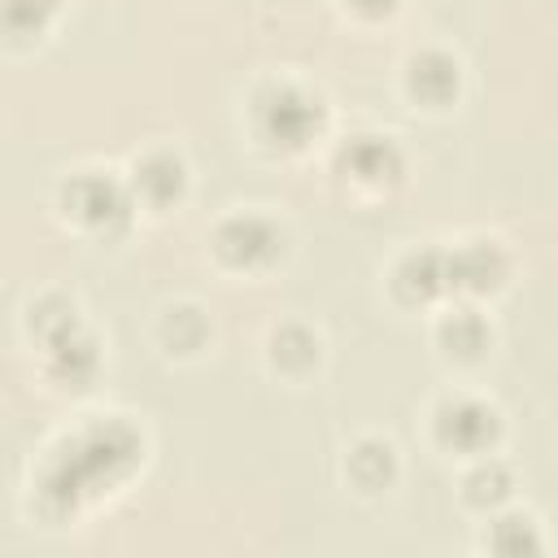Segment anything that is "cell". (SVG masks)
Listing matches in <instances>:
<instances>
[{"instance_id":"52a82bcc","label":"cell","mask_w":558,"mask_h":558,"mask_svg":"<svg viewBox=\"0 0 558 558\" xmlns=\"http://www.w3.org/2000/svg\"><path fill=\"white\" fill-rule=\"evenodd\" d=\"M445 283H449V262H445V253H432V248L405 253L392 270V288H397L401 301H427Z\"/></svg>"},{"instance_id":"30bf717a","label":"cell","mask_w":558,"mask_h":558,"mask_svg":"<svg viewBox=\"0 0 558 558\" xmlns=\"http://www.w3.org/2000/svg\"><path fill=\"white\" fill-rule=\"evenodd\" d=\"M135 192L153 205H166L183 192V161L170 157V153H148L140 166H135Z\"/></svg>"},{"instance_id":"5bb4252c","label":"cell","mask_w":558,"mask_h":558,"mask_svg":"<svg viewBox=\"0 0 558 558\" xmlns=\"http://www.w3.org/2000/svg\"><path fill=\"white\" fill-rule=\"evenodd\" d=\"M275 362L283 371H305L318 362V340L305 331V327H283L275 336Z\"/></svg>"},{"instance_id":"5b68a950","label":"cell","mask_w":558,"mask_h":558,"mask_svg":"<svg viewBox=\"0 0 558 558\" xmlns=\"http://www.w3.org/2000/svg\"><path fill=\"white\" fill-rule=\"evenodd\" d=\"M65 205L74 209V218H83L96 231H109V227H122L126 222V196L105 174H78L65 187Z\"/></svg>"},{"instance_id":"ba28073f","label":"cell","mask_w":558,"mask_h":558,"mask_svg":"<svg viewBox=\"0 0 558 558\" xmlns=\"http://www.w3.org/2000/svg\"><path fill=\"white\" fill-rule=\"evenodd\" d=\"M344 170L362 183H392L401 174V153L392 148V140L384 135H357L344 153H340Z\"/></svg>"},{"instance_id":"7c38bea8","label":"cell","mask_w":558,"mask_h":558,"mask_svg":"<svg viewBox=\"0 0 558 558\" xmlns=\"http://www.w3.org/2000/svg\"><path fill=\"white\" fill-rule=\"evenodd\" d=\"M484 340H488V327H484V318L475 310H458V314H449L440 323V344L449 353H458V357H475L484 349Z\"/></svg>"},{"instance_id":"2e32d148","label":"cell","mask_w":558,"mask_h":558,"mask_svg":"<svg viewBox=\"0 0 558 558\" xmlns=\"http://www.w3.org/2000/svg\"><path fill=\"white\" fill-rule=\"evenodd\" d=\"M161 336H166V344H174V349H196L201 344V336H205V323H201V314L192 310V305H179V310H166V318H161Z\"/></svg>"},{"instance_id":"7a4b0ae2","label":"cell","mask_w":558,"mask_h":558,"mask_svg":"<svg viewBox=\"0 0 558 558\" xmlns=\"http://www.w3.org/2000/svg\"><path fill=\"white\" fill-rule=\"evenodd\" d=\"M323 122V105L318 96L292 87V83H275L257 96V131L270 140V144H283V148H296L305 144Z\"/></svg>"},{"instance_id":"277c9868","label":"cell","mask_w":558,"mask_h":558,"mask_svg":"<svg viewBox=\"0 0 558 558\" xmlns=\"http://www.w3.org/2000/svg\"><path fill=\"white\" fill-rule=\"evenodd\" d=\"M214 244L231 266H262L279 253V231H275V222H266L257 214H235L218 227Z\"/></svg>"},{"instance_id":"6da1fadb","label":"cell","mask_w":558,"mask_h":558,"mask_svg":"<svg viewBox=\"0 0 558 558\" xmlns=\"http://www.w3.org/2000/svg\"><path fill=\"white\" fill-rule=\"evenodd\" d=\"M140 458V440L126 423H92L78 432L39 475V501L48 510H74L96 484L122 480Z\"/></svg>"},{"instance_id":"8992f818","label":"cell","mask_w":558,"mask_h":558,"mask_svg":"<svg viewBox=\"0 0 558 558\" xmlns=\"http://www.w3.org/2000/svg\"><path fill=\"white\" fill-rule=\"evenodd\" d=\"M445 262H449V283H453V288H466V292H488V288H497L501 275H506V257H501V248L488 244V240H471V244H462L458 253H449Z\"/></svg>"},{"instance_id":"9a60e30c","label":"cell","mask_w":558,"mask_h":558,"mask_svg":"<svg viewBox=\"0 0 558 558\" xmlns=\"http://www.w3.org/2000/svg\"><path fill=\"white\" fill-rule=\"evenodd\" d=\"M488 545H493L497 554H532V549H541V536H536L532 519H523V514H506V519L493 523Z\"/></svg>"},{"instance_id":"9c48e42d","label":"cell","mask_w":558,"mask_h":558,"mask_svg":"<svg viewBox=\"0 0 558 558\" xmlns=\"http://www.w3.org/2000/svg\"><path fill=\"white\" fill-rule=\"evenodd\" d=\"M405 78H410V92L418 100L440 105V100H449L458 92V61L449 52H418L410 61V74Z\"/></svg>"},{"instance_id":"4fadbf2b","label":"cell","mask_w":558,"mask_h":558,"mask_svg":"<svg viewBox=\"0 0 558 558\" xmlns=\"http://www.w3.org/2000/svg\"><path fill=\"white\" fill-rule=\"evenodd\" d=\"M510 488H514V480L501 462H484L466 475V501L471 506H497V501L510 497Z\"/></svg>"},{"instance_id":"e0dca14e","label":"cell","mask_w":558,"mask_h":558,"mask_svg":"<svg viewBox=\"0 0 558 558\" xmlns=\"http://www.w3.org/2000/svg\"><path fill=\"white\" fill-rule=\"evenodd\" d=\"M52 4H57V0H4V22H9L13 35H22V31H39L44 17L52 13Z\"/></svg>"},{"instance_id":"3957f363","label":"cell","mask_w":558,"mask_h":558,"mask_svg":"<svg viewBox=\"0 0 558 558\" xmlns=\"http://www.w3.org/2000/svg\"><path fill=\"white\" fill-rule=\"evenodd\" d=\"M436 436L449 445V449H462V453H480L493 445L497 436V410L484 405V401H471V397H453L436 410Z\"/></svg>"},{"instance_id":"8fae6325","label":"cell","mask_w":558,"mask_h":558,"mask_svg":"<svg viewBox=\"0 0 558 558\" xmlns=\"http://www.w3.org/2000/svg\"><path fill=\"white\" fill-rule=\"evenodd\" d=\"M349 480L357 488H384L392 480V445L384 440H362L353 453H349Z\"/></svg>"},{"instance_id":"ac0fdd59","label":"cell","mask_w":558,"mask_h":558,"mask_svg":"<svg viewBox=\"0 0 558 558\" xmlns=\"http://www.w3.org/2000/svg\"><path fill=\"white\" fill-rule=\"evenodd\" d=\"M349 4H353L357 13H371V17H375V13H388L397 0H349Z\"/></svg>"}]
</instances>
